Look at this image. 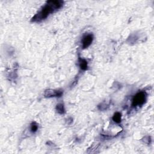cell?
Segmentation results:
<instances>
[{
    "label": "cell",
    "mask_w": 154,
    "mask_h": 154,
    "mask_svg": "<svg viewBox=\"0 0 154 154\" xmlns=\"http://www.w3.org/2000/svg\"><path fill=\"white\" fill-rule=\"evenodd\" d=\"M63 4L62 1H49L47 3L42 10L33 18L32 21L39 22L46 19L51 13L60 9Z\"/></svg>",
    "instance_id": "obj_1"
},
{
    "label": "cell",
    "mask_w": 154,
    "mask_h": 154,
    "mask_svg": "<svg viewBox=\"0 0 154 154\" xmlns=\"http://www.w3.org/2000/svg\"><path fill=\"white\" fill-rule=\"evenodd\" d=\"M146 95L144 92H141L137 93L133 99V103L132 105L133 107H137L142 105L146 101Z\"/></svg>",
    "instance_id": "obj_2"
},
{
    "label": "cell",
    "mask_w": 154,
    "mask_h": 154,
    "mask_svg": "<svg viewBox=\"0 0 154 154\" xmlns=\"http://www.w3.org/2000/svg\"><path fill=\"white\" fill-rule=\"evenodd\" d=\"M93 40V36L92 34H89L85 35L82 39V45L83 48L86 49L89 47Z\"/></svg>",
    "instance_id": "obj_3"
},
{
    "label": "cell",
    "mask_w": 154,
    "mask_h": 154,
    "mask_svg": "<svg viewBox=\"0 0 154 154\" xmlns=\"http://www.w3.org/2000/svg\"><path fill=\"white\" fill-rule=\"evenodd\" d=\"M63 94L62 90L48 89L45 92V97L46 98H53V97H60Z\"/></svg>",
    "instance_id": "obj_4"
},
{
    "label": "cell",
    "mask_w": 154,
    "mask_h": 154,
    "mask_svg": "<svg viewBox=\"0 0 154 154\" xmlns=\"http://www.w3.org/2000/svg\"><path fill=\"white\" fill-rule=\"evenodd\" d=\"M79 64L80 68L82 70H86V69H87V68H88L87 62L86 60L83 59V58H79Z\"/></svg>",
    "instance_id": "obj_5"
},
{
    "label": "cell",
    "mask_w": 154,
    "mask_h": 154,
    "mask_svg": "<svg viewBox=\"0 0 154 154\" xmlns=\"http://www.w3.org/2000/svg\"><path fill=\"white\" fill-rule=\"evenodd\" d=\"M113 120L117 123H119L121 122L122 120V116L121 114L119 112H117L114 113V116H113Z\"/></svg>",
    "instance_id": "obj_6"
},
{
    "label": "cell",
    "mask_w": 154,
    "mask_h": 154,
    "mask_svg": "<svg viewBox=\"0 0 154 154\" xmlns=\"http://www.w3.org/2000/svg\"><path fill=\"white\" fill-rule=\"evenodd\" d=\"M56 110L58 113L63 114L64 113V108L63 104H58L56 106Z\"/></svg>",
    "instance_id": "obj_7"
},
{
    "label": "cell",
    "mask_w": 154,
    "mask_h": 154,
    "mask_svg": "<svg viewBox=\"0 0 154 154\" xmlns=\"http://www.w3.org/2000/svg\"><path fill=\"white\" fill-rule=\"evenodd\" d=\"M38 129V125L35 122H33L31 125V131L32 133H35Z\"/></svg>",
    "instance_id": "obj_8"
}]
</instances>
